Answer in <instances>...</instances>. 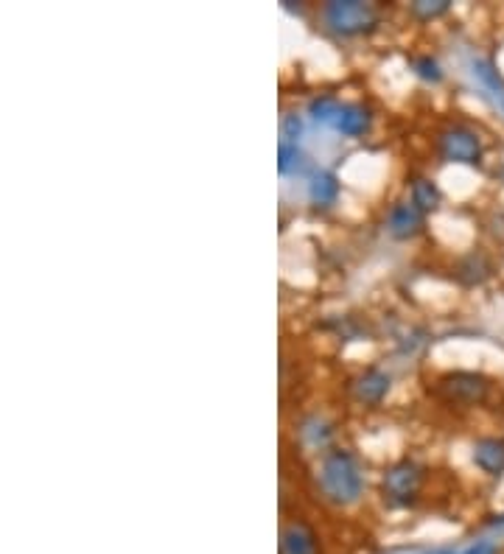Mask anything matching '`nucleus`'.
Returning <instances> with one entry per match:
<instances>
[{"label":"nucleus","mask_w":504,"mask_h":554,"mask_svg":"<svg viewBox=\"0 0 504 554\" xmlns=\"http://www.w3.org/2000/svg\"><path fill=\"white\" fill-rule=\"evenodd\" d=\"M314 479H317V490H320L322 499L331 501L336 507H350L362 499L364 473L350 448L325 451Z\"/></svg>","instance_id":"nucleus-1"},{"label":"nucleus","mask_w":504,"mask_h":554,"mask_svg":"<svg viewBox=\"0 0 504 554\" xmlns=\"http://www.w3.org/2000/svg\"><path fill=\"white\" fill-rule=\"evenodd\" d=\"M322 23L339 37H364L381 23V9L362 0H331L320 9Z\"/></svg>","instance_id":"nucleus-2"},{"label":"nucleus","mask_w":504,"mask_h":554,"mask_svg":"<svg viewBox=\"0 0 504 554\" xmlns=\"http://www.w3.org/2000/svg\"><path fill=\"white\" fill-rule=\"evenodd\" d=\"M434 152L443 163H457V166H471L479 168L485 160V143L479 138L474 126L454 121L446 124L437 138H434Z\"/></svg>","instance_id":"nucleus-3"},{"label":"nucleus","mask_w":504,"mask_h":554,"mask_svg":"<svg viewBox=\"0 0 504 554\" xmlns=\"http://www.w3.org/2000/svg\"><path fill=\"white\" fill-rule=\"evenodd\" d=\"M490 389H493V381L476 370H451L437 378V395L451 406H462V409L482 406L490 398Z\"/></svg>","instance_id":"nucleus-4"},{"label":"nucleus","mask_w":504,"mask_h":554,"mask_svg":"<svg viewBox=\"0 0 504 554\" xmlns=\"http://www.w3.org/2000/svg\"><path fill=\"white\" fill-rule=\"evenodd\" d=\"M423 476H426V471L415 459H395L381 476V496H384V501H390L392 507H409L418 501Z\"/></svg>","instance_id":"nucleus-5"},{"label":"nucleus","mask_w":504,"mask_h":554,"mask_svg":"<svg viewBox=\"0 0 504 554\" xmlns=\"http://www.w3.org/2000/svg\"><path fill=\"white\" fill-rule=\"evenodd\" d=\"M392 375L381 367H367L350 381V395L359 406H378L390 395Z\"/></svg>","instance_id":"nucleus-6"},{"label":"nucleus","mask_w":504,"mask_h":554,"mask_svg":"<svg viewBox=\"0 0 504 554\" xmlns=\"http://www.w3.org/2000/svg\"><path fill=\"white\" fill-rule=\"evenodd\" d=\"M280 549L283 554H320V543H317V532L311 524L294 518L283 527L280 535Z\"/></svg>","instance_id":"nucleus-7"},{"label":"nucleus","mask_w":504,"mask_h":554,"mask_svg":"<svg viewBox=\"0 0 504 554\" xmlns=\"http://www.w3.org/2000/svg\"><path fill=\"white\" fill-rule=\"evenodd\" d=\"M423 213H420L412 202H395L387 213V230H390V236L401 238H415L423 230Z\"/></svg>","instance_id":"nucleus-8"},{"label":"nucleus","mask_w":504,"mask_h":554,"mask_svg":"<svg viewBox=\"0 0 504 554\" xmlns=\"http://www.w3.org/2000/svg\"><path fill=\"white\" fill-rule=\"evenodd\" d=\"M474 465L485 476H504V437H479L474 443Z\"/></svg>","instance_id":"nucleus-9"},{"label":"nucleus","mask_w":504,"mask_h":554,"mask_svg":"<svg viewBox=\"0 0 504 554\" xmlns=\"http://www.w3.org/2000/svg\"><path fill=\"white\" fill-rule=\"evenodd\" d=\"M454 275H457L462 286L474 289V286H482L493 275V261L485 252H468V255H462L460 261H457V272Z\"/></svg>","instance_id":"nucleus-10"},{"label":"nucleus","mask_w":504,"mask_h":554,"mask_svg":"<svg viewBox=\"0 0 504 554\" xmlns=\"http://www.w3.org/2000/svg\"><path fill=\"white\" fill-rule=\"evenodd\" d=\"M370 124H373V112L367 110L364 104H342L334 129L345 138H362L364 132L370 129Z\"/></svg>","instance_id":"nucleus-11"},{"label":"nucleus","mask_w":504,"mask_h":554,"mask_svg":"<svg viewBox=\"0 0 504 554\" xmlns=\"http://www.w3.org/2000/svg\"><path fill=\"white\" fill-rule=\"evenodd\" d=\"M339 191H342V185H339V177H336L334 171H314L311 174V180H308V199L314 202V205H322V208H328V205H334L336 199H339Z\"/></svg>","instance_id":"nucleus-12"},{"label":"nucleus","mask_w":504,"mask_h":554,"mask_svg":"<svg viewBox=\"0 0 504 554\" xmlns=\"http://www.w3.org/2000/svg\"><path fill=\"white\" fill-rule=\"evenodd\" d=\"M409 202L426 216V213H434V210L440 208L443 194H440V188H437V182L432 177H415L412 185H409Z\"/></svg>","instance_id":"nucleus-13"},{"label":"nucleus","mask_w":504,"mask_h":554,"mask_svg":"<svg viewBox=\"0 0 504 554\" xmlns=\"http://www.w3.org/2000/svg\"><path fill=\"white\" fill-rule=\"evenodd\" d=\"M474 76L479 79V82L485 84V90H490V98H493V104L502 110L504 115V79L499 70L493 68L490 62H485V59H476L474 62Z\"/></svg>","instance_id":"nucleus-14"},{"label":"nucleus","mask_w":504,"mask_h":554,"mask_svg":"<svg viewBox=\"0 0 504 554\" xmlns=\"http://www.w3.org/2000/svg\"><path fill=\"white\" fill-rule=\"evenodd\" d=\"M451 12V3L448 0H415L412 6H409V14L420 20V23H432L437 17H443V14Z\"/></svg>","instance_id":"nucleus-15"},{"label":"nucleus","mask_w":504,"mask_h":554,"mask_svg":"<svg viewBox=\"0 0 504 554\" xmlns=\"http://www.w3.org/2000/svg\"><path fill=\"white\" fill-rule=\"evenodd\" d=\"M339 110H342V104H339L334 96H320L308 104V112L314 115V121H320V124H328V126L336 124Z\"/></svg>","instance_id":"nucleus-16"},{"label":"nucleus","mask_w":504,"mask_h":554,"mask_svg":"<svg viewBox=\"0 0 504 554\" xmlns=\"http://www.w3.org/2000/svg\"><path fill=\"white\" fill-rule=\"evenodd\" d=\"M412 70H415V76H420L423 82H429V84L443 82V68H440V62H437L432 54L412 56Z\"/></svg>","instance_id":"nucleus-17"},{"label":"nucleus","mask_w":504,"mask_h":554,"mask_svg":"<svg viewBox=\"0 0 504 554\" xmlns=\"http://www.w3.org/2000/svg\"><path fill=\"white\" fill-rule=\"evenodd\" d=\"M297 166H300V149H297V143H292V140H280V146H278L280 174H289V171Z\"/></svg>","instance_id":"nucleus-18"},{"label":"nucleus","mask_w":504,"mask_h":554,"mask_svg":"<svg viewBox=\"0 0 504 554\" xmlns=\"http://www.w3.org/2000/svg\"><path fill=\"white\" fill-rule=\"evenodd\" d=\"M300 118L297 115H286V121H283V140H292L297 143V135H300Z\"/></svg>","instance_id":"nucleus-19"},{"label":"nucleus","mask_w":504,"mask_h":554,"mask_svg":"<svg viewBox=\"0 0 504 554\" xmlns=\"http://www.w3.org/2000/svg\"><path fill=\"white\" fill-rule=\"evenodd\" d=\"M460 554H499V546L493 541H479L474 543V546H468V549Z\"/></svg>","instance_id":"nucleus-20"},{"label":"nucleus","mask_w":504,"mask_h":554,"mask_svg":"<svg viewBox=\"0 0 504 554\" xmlns=\"http://www.w3.org/2000/svg\"><path fill=\"white\" fill-rule=\"evenodd\" d=\"M420 554H460V552H454V549H432V552H420Z\"/></svg>","instance_id":"nucleus-21"}]
</instances>
